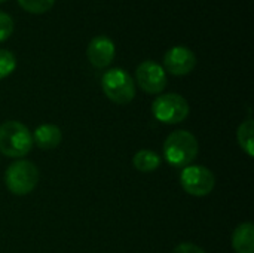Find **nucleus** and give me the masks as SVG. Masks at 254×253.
I'll list each match as a JSON object with an SVG mask.
<instances>
[{"label":"nucleus","mask_w":254,"mask_h":253,"mask_svg":"<svg viewBox=\"0 0 254 253\" xmlns=\"http://www.w3.org/2000/svg\"><path fill=\"white\" fill-rule=\"evenodd\" d=\"M39 169L34 163L27 160H18L6 169L4 183L9 192L22 197L34 191L39 183Z\"/></svg>","instance_id":"7ed1b4c3"},{"label":"nucleus","mask_w":254,"mask_h":253,"mask_svg":"<svg viewBox=\"0 0 254 253\" xmlns=\"http://www.w3.org/2000/svg\"><path fill=\"white\" fill-rule=\"evenodd\" d=\"M16 67V58L9 49H0V79L7 78Z\"/></svg>","instance_id":"2eb2a0df"},{"label":"nucleus","mask_w":254,"mask_h":253,"mask_svg":"<svg viewBox=\"0 0 254 253\" xmlns=\"http://www.w3.org/2000/svg\"><path fill=\"white\" fill-rule=\"evenodd\" d=\"M253 133H254V124L252 118H249L247 121L241 122V124H240V127H238V131H237L238 143H240L241 149H243L249 157H253L254 155Z\"/></svg>","instance_id":"ddd939ff"},{"label":"nucleus","mask_w":254,"mask_h":253,"mask_svg":"<svg viewBox=\"0 0 254 253\" xmlns=\"http://www.w3.org/2000/svg\"><path fill=\"white\" fill-rule=\"evenodd\" d=\"M173 253H205V251L193 243H182L173 251Z\"/></svg>","instance_id":"f3484780"},{"label":"nucleus","mask_w":254,"mask_h":253,"mask_svg":"<svg viewBox=\"0 0 254 253\" xmlns=\"http://www.w3.org/2000/svg\"><path fill=\"white\" fill-rule=\"evenodd\" d=\"M33 149L30 130L18 121H6L0 125V152L9 158L25 157Z\"/></svg>","instance_id":"f03ea898"},{"label":"nucleus","mask_w":254,"mask_h":253,"mask_svg":"<svg viewBox=\"0 0 254 253\" xmlns=\"http://www.w3.org/2000/svg\"><path fill=\"white\" fill-rule=\"evenodd\" d=\"M137 85L147 94H161L167 86V73L162 66L147 60L137 66L135 69Z\"/></svg>","instance_id":"0eeeda50"},{"label":"nucleus","mask_w":254,"mask_h":253,"mask_svg":"<svg viewBox=\"0 0 254 253\" xmlns=\"http://www.w3.org/2000/svg\"><path fill=\"white\" fill-rule=\"evenodd\" d=\"M18 3L30 13H45L52 9L55 0H18Z\"/></svg>","instance_id":"4468645a"},{"label":"nucleus","mask_w":254,"mask_h":253,"mask_svg":"<svg viewBox=\"0 0 254 253\" xmlns=\"http://www.w3.org/2000/svg\"><path fill=\"white\" fill-rule=\"evenodd\" d=\"M31 136H33V145H36V146H39L40 149H45V151L58 148L61 140H63L61 128L54 125V124H42V125H39Z\"/></svg>","instance_id":"9d476101"},{"label":"nucleus","mask_w":254,"mask_h":253,"mask_svg":"<svg viewBox=\"0 0 254 253\" xmlns=\"http://www.w3.org/2000/svg\"><path fill=\"white\" fill-rule=\"evenodd\" d=\"M196 66V55L186 46H173L164 55V70L174 76L189 75Z\"/></svg>","instance_id":"6e6552de"},{"label":"nucleus","mask_w":254,"mask_h":253,"mask_svg":"<svg viewBox=\"0 0 254 253\" xmlns=\"http://www.w3.org/2000/svg\"><path fill=\"white\" fill-rule=\"evenodd\" d=\"M132 166L135 170L141 173H152L161 166V157L150 149L138 151L132 158Z\"/></svg>","instance_id":"f8f14e48"},{"label":"nucleus","mask_w":254,"mask_h":253,"mask_svg":"<svg viewBox=\"0 0 254 253\" xmlns=\"http://www.w3.org/2000/svg\"><path fill=\"white\" fill-rule=\"evenodd\" d=\"M13 33V19L6 12H0V43L10 37Z\"/></svg>","instance_id":"dca6fc26"},{"label":"nucleus","mask_w":254,"mask_h":253,"mask_svg":"<svg viewBox=\"0 0 254 253\" xmlns=\"http://www.w3.org/2000/svg\"><path fill=\"white\" fill-rule=\"evenodd\" d=\"M3 1H6V0H0V3H3Z\"/></svg>","instance_id":"a211bd4d"},{"label":"nucleus","mask_w":254,"mask_h":253,"mask_svg":"<svg viewBox=\"0 0 254 253\" xmlns=\"http://www.w3.org/2000/svg\"><path fill=\"white\" fill-rule=\"evenodd\" d=\"M101 88L106 97L116 104H128L135 97V82L124 69H110L101 78Z\"/></svg>","instance_id":"20e7f679"},{"label":"nucleus","mask_w":254,"mask_h":253,"mask_svg":"<svg viewBox=\"0 0 254 253\" xmlns=\"http://www.w3.org/2000/svg\"><path fill=\"white\" fill-rule=\"evenodd\" d=\"M115 54H116L115 43L107 36H95L89 42L88 49H86L88 61L97 69L109 67L112 61L115 60Z\"/></svg>","instance_id":"1a4fd4ad"},{"label":"nucleus","mask_w":254,"mask_h":253,"mask_svg":"<svg viewBox=\"0 0 254 253\" xmlns=\"http://www.w3.org/2000/svg\"><path fill=\"white\" fill-rule=\"evenodd\" d=\"M232 248L237 253H254V227L252 222L240 224L234 230Z\"/></svg>","instance_id":"9b49d317"},{"label":"nucleus","mask_w":254,"mask_h":253,"mask_svg":"<svg viewBox=\"0 0 254 253\" xmlns=\"http://www.w3.org/2000/svg\"><path fill=\"white\" fill-rule=\"evenodd\" d=\"M182 188L193 197H205L216 186L214 173L204 166H188L180 174Z\"/></svg>","instance_id":"423d86ee"},{"label":"nucleus","mask_w":254,"mask_h":253,"mask_svg":"<svg viewBox=\"0 0 254 253\" xmlns=\"http://www.w3.org/2000/svg\"><path fill=\"white\" fill-rule=\"evenodd\" d=\"M188 100L176 92L161 94L152 103L153 116L162 124H180L189 116Z\"/></svg>","instance_id":"39448f33"},{"label":"nucleus","mask_w":254,"mask_h":253,"mask_svg":"<svg viewBox=\"0 0 254 253\" xmlns=\"http://www.w3.org/2000/svg\"><path fill=\"white\" fill-rule=\"evenodd\" d=\"M164 157L173 167H188L195 161L199 146L196 137L186 130H176L164 142Z\"/></svg>","instance_id":"f257e3e1"}]
</instances>
